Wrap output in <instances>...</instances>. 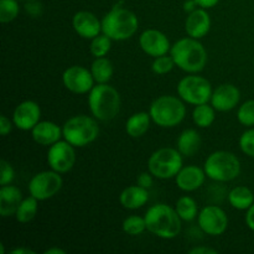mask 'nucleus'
<instances>
[{
    "instance_id": "26",
    "label": "nucleus",
    "mask_w": 254,
    "mask_h": 254,
    "mask_svg": "<svg viewBox=\"0 0 254 254\" xmlns=\"http://www.w3.org/2000/svg\"><path fill=\"white\" fill-rule=\"evenodd\" d=\"M89 69L93 74L96 83H108L114 73L113 64L107 57H97V59H94Z\"/></svg>"
},
{
    "instance_id": "22",
    "label": "nucleus",
    "mask_w": 254,
    "mask_h": 254,
    "mask_svg": "<svg viewBox=\"0 0 254 254\" xmlns=\"http://www.w3.org/2000/svg\"><path fill=\"white\" fill-rule=\"evenodd\" d=\"M148 201V189L141 188L138 184L126 188L119 195V202L127 210H138L145 206Z\"/></svg>"
},
{
    "instance_id": "19",
    "label": "nucleus",
    "mask_w": 254,
    "mask_h": 254,
    "mask_svg": "<svg viewBox=\"0 0 254 254\" xmlns=\"http://www.w3.org/2000/svg\"><path fill=\"white\" fill-rule=\"evenodd\" d=\"M211 16L207 9L197 7L193 11L189 12L185 20V31L188 36L201 40L210 32Z\"/></svg>"
},
{
    "instance_id": "35",
    "label": "nucleus",
    "mask_w": 254,
    "mask_h": 254,
    "mask_svg": "<svg viewBox=\"0 0 254 254\" xmlns=\"http://www.w3.org/2000/svg\"><path fill=\"white\" fill-rule=\"evenodd\" d=\"M240 148L243 154H246L250 158H254V128H250L241 135Z\"/></svg>"
},
{
    "instance_id": "23",
    "label": "nucleus",
    "mask_w": 254,
    "mask_h": 254,
    "mask_svg": "<svg viewBox=\"0 0 254 254\" xmlns=\"http://www.w3.org/2000/svg\"><path fill=\"white\" fill-rule=\"evenodd\" d=\"M201 135L196 129H185L180 133L176 140V149L184 156H193L201 148Z\"/></svg>"
},
{
    "instance_id": "20",
    "label": "nucleus",
    "mask_w": 254,
    "mask_h": 254,
    "mask_svg": "<svg viewBox=\"0 0 254 254\" xmlns=\"http://www.w3.org/2000/svg\"><path fill=\"white\" fill-rule=\"evenodd\" d=\"M31 136L35 143L42 146H51L64 138L62 127L51 121H40L32 128Z\"/></svg>"
},
{
    "instance_id": "27",
    "label": "nucleus",
    "mask_w": 254,
    "mask_h": 254,
    "mask_svg": "<svg viewBox=\"0 0 254 254\" xmlns=\"http://www.w3.org/2000/svg\"><path fill=\"white\" fill-rule=\"evenodd\" d=\"M193 124L198 128H208L216 121V109L211 103H202L195 106L192 111Z\"/></svg>"
},
{
    "instance_id": "45",
    "label": "nucleus",
    "mask_w": 254,
    "mask_h": 254,
    "mask_svg": "<svg viewBox=\"0 0 254 254\" xmlns=\"http://www.w3.org/2000/svg\"><path fill=\"white\" fill-rule=\"evenodd\" d=\"M19 1H22V0H19Z\"/></svg>"
},
{
    "instance_id": "43",
    "label": "nucleus",
    "mask_w": 254,
    "mask_h": 254,
    "mask_svg": "<svg viewBox=\"0 0 254 254\" xmlns=\"http://www.w3.org/2000/svg\"><path fill=\"white\" fill-rule=\"evenodd\" d=\"M12 254H35L34 250L31 248H24V247H20V248H15V250L11 251Z\"/></svg>"
},
{
    "instance_id": "9",
    "label": "nucleus",
    "mask_w": 254,
    "mask_h": 254,
    "mask_svg": "<svg viewBox=\"0 0 254 254\" xmlns=\"http://www.w3.org/2000/svg\"><path fill=\"white\" fill-rule=\"evenodd\" d=\"M176 91H178V96L185 103L198 106V104L208 103L211 101L213 89L210 81L205 77L198 76L197 73H189V76L179 81Z\"/></svg>"
},
{
    "instance_id": "30",
    "label": "nucleus",
    "mask_w": 254,
    "mask_h": 254,
    "mask_svg": "<svg viewBox=\"0 0 254 254\" xmlns=\"http://www.w3.org/2000/svg\"><path fill=\"white\" fill-rule=\"evenodd\" d=\"M112 41L113 40L111 37H108L106 34L102 32L98 36L93 37L91 40L89 52H91L94 59H97V57H106L112 49Z\"/></svg>"
},
{
    "instance_id": "31",
    "label": "nucleus",
    "mask_w": 254,
    "mask_h": 254,
    "mask_svg": "<svg viewBox=\"0 0 254 254\" xmlns=\"http://www.w3.org/2000/svg\"><path fill=\"white\" fill-rule=\"evenodd\" d=\"M123 232L129 236H139L146 231V222L145 217H141L138 215L128 216L126 220L123 221Z\"/></svg>"
},
{
    "instance_id": "21",
    "label": "nucleus",
    "mask_w": 254,
    "mask_h": 254,
    "mask_svg": "<svg viewBox=\"0 0 254 254\" xmlns=\"http://www.w3.org/2000/svg\"><path fill=\"white\" fill-rule=\"evenodd\" d=\"M22 193L14 185H4L0 188V215L6 218L15 216L17 207L22 201Z\"/></svg>"
},
{
    "instance_id": "18",
    "label": "nucleus",
    "mask_w": 254,
    "mask_h": 254,
    "mask_svg": "<svg viewBox=\"0 0 254 254\" xmlns=\"http://www.w3.org/2000/svg\"><path fill=\"white\" fill-rule=\"evenodd\" d=\"M206 175L203 168H198L196 165L183 166L175 176V184L178 189L184 192H193L198 190L205 184Z\"/></svg>"
},
{
    "instance_id": "41",
    "label": "nucleus",
    "mask_w": 254,
    "mask_h": 254,
    "mask_svg": "<svg viewBox=\"0 0 254 254\" xmlns=\"http://www.w3.org/2000/svg\"><path fill=\"white\" fill-rule=\"evenodd\" d=\"M197 5L203 9H212L220 2V0H195Z\"/></svg>"
},
{
    "instance_id": "28",
    "label": "nucleus",
    "mask_w": 254,
    "mask_h": 254,
    "mask_svg": "<svg viewBox=\"0 0 254 254\" xmlns=\"http://www.w3.org/2000/svg\"><path fill=\"white\" fill-rule=\"evenodd\" d=\"M37 211H39V200L30 195L29 197L22 198L15 213V218L19 223H29L36 217Z\"/></svg>"
},
{
    "instance_id": "39",
    "label": "nucleus",
    "mask_w": 254,
    "mask_h": 254,
    "mask_svg": "<svg viewBox=\"0 0 254 254\" xmlns=\"http://www.w3.org/2000/svg\"><path fill=\"white\" fill-rule=\"evenodd\" d=\"M190 254H217L218 252L211 247H205V246H198V247H193L189 251Z\"/></svg>"
},
{
    "instance_id": "7",
    "label": "nucleus",
    "mask_w": 254,
    "mask_h": 254,
    "mask_svg": "<svg viewBox=\"0 0 254 254\" xmlns=\"http://www.w3.org/2000/svg\"><path fill=\"white\" fill-rule=\"evenodd\" d=\"M203 170L208 179L216 183H228L241 174V161L237 155L227 150H217L207 156Z\"/></svg>"
},
{
    "instance_id": "5",
    "label": "nucleus",
    "mask_w": 254,
    "mask_h": 254,
    "mask_svg": "<svg viewBox=\"0 0 254 254\" xmlns=\"http://www.w3.org/2000/svg\"><path fill=\"white\" fill-rule=\"evenodd\" d=\"M149 114L160 128H175L186 117L185 102L180 97L164 94L151 102Z\"/></svg>"
},
{
    "instance_id": "2",
    "label": "nucleus",
    "mask_w": 254,
    "mask_h": 254,
    "mask_svg": "<svg viewBox=\"0 0 254 254\" xmlns=\"http://www.w3.org/2000/svg\"><path fill=\"white\" fill-rule=\"evenodd\" d=\"M170 55L176 67L186 73H200L207 64V51L200 40L183 37L171 46Z\"/></svg>"
},
{
    "instance_id": "16",
    "label": "nucleus",
    "mask_w": 254,
    "mask_h": 254,
    "mask_svg": "<svg viewBox=\"0 0 254 254\" xmlns=\"http://www.w3.org/2000/svg\"><path fill=\"white\" fill-rule=\"evenodd\" d=\"M241 91L232 83L220 84L213 89L210 103L217 112H230L238 106Z\"/></svg>"
},
{
    "instance_id": "42",
    "label": "nucleus",
    "mask_w": 254,
    "mask_h": 254,
    "mask_svg": "<svg viewBox=\"0 0 254 254\" xmlns=\"http://www.w3.org/2000/svg\"><path fill=\"white\" fill-rule=\"evenodd\" d=\"M197 7H200L197 5V2L195 1V0H186L185 2H184V10H185L186 12H191L193 11V10H196Z\"/></svg>"
},
{
    "instance_id": "38",
    "label": "nucleus",
    "mask_w": 254,
    "mask_h": 254,
    "mask_svg": "<svg viewBox=\"0 0 254 254\" xmlns=\"http://www.w3.org/2000/svg\"><path fill=\"white\" fill-rule=\"evenodd\" d=\"M12 126H14L12 119L10 121V119L7 118L6 116H4V114L0 117V133H1L2 136H6L7 134L12 130Z\"/></svg>"
},
{
    "instance_id": "12",
    "label": "nucleus",
    "mask_w": 254,
    "mask_h": 254,
    "mask_svg": "<svg viewBox=\"0 0 254 254\" xmlns=\"http://www.w3.org/2000/svg\"><path fill=\"white\" fill-rule=\"evenodd\" d=\"M47 164L56 173L66 174L71 171L76 164L74 146L64 139L52 144L47 150Z\"/></svg>"
},
{
    "instance_id": "15",
    "label": "nucleus",
    "mask_w": 254,
    "mask_h": 254,
    "mask_svg": "<svg viewBox=\"0 0 254 254\" xmlns=\"http://www.w3.org/2000/svg\"><path fill=\"white\" fill-rule=\"evenodd\" d=\"M14 127L22 131H31L32 128L41 121V108L35 101H24L16 106L12 112Z\"/></svg>"
},
{
    "instance_id": "33",
    "label": "nucleus",
    "mask_w": 254,
    "mask_h": 254,
    "mask_svg": "<svg viewBox=\"0 0 254 254\" xmlns=\"http://www.w3.org/2000/svg\"><path fill=\"white\" fill-rule=\"evenodd\" d=\"M175 67L176 64L173 56L168 54L154 59L153 64H151V71H153V73L158 74V76H164V74L170 73Z\"/></svg>"
},
{
    "instance_id": "8",
    "label": "nucleus",
    "mask_w": 254,
    "mask_h": 254,
    "mask_svg": "<svg viewBox=\"0 0 254 254\" xmlns=\"http://www.w3.org/2000/svg\"><path fill=\"white\" fill-rule=\"evenodd\" d=\"M183 154L175 148H160L148 159V170L160 180L175 179L184 166Z\"/></svg>"
},
{
    "instance_id": "17",
    "label": "nucleus",
    "mask_w": 254,
    "mask_h": 254,
    "mask_svg": "<svg viewBox=\"0 0 254 254\" xmlns=\"http://www.w3.org/2000/svg\"><path fill=\"white\" fill-rule=\"evenodd\" d=\"M72 26L76 34L82 39L92 40L102 34V20H99L93 12L87 10H81L73 15Z\"/></svg>"
},
{
    "instance_id": "40",
    "label": "nucleus",
    "mask_w": 254,
    "mask_h": 254,
    "mask_svg": "<svg viewBox=\"0 0 254 254\" xmlns=\"http://www.w3.org/2000/svg\"><path fill=\"white\" fill-rule=\"evenodd\" d=\"M246 225L251 231L254 232V203L246 212Z\"/></svg>"
},
{
    "instance_id": "4",
    "label": "nucleus",
    "mask_w": 254,
    "mask_h": 254,
    "mask_svg": "<svg viewBox=\"0 0 254 254\" xmlns=\"http://www.w3.org/2000/svg\"><path fill=\"white\" fill-rule=\"evenodd\" d=\"M139 27L138 16L129 9L114 6L102 19V32L113 41H126L135 35Z\"/></svg>"
},
{
    "instance_id": "44",
    "label": "nucleus",
    "mask_w": 254,
    "mask_h": 254,
    "mask_svg": "<svg viewBox=\"0 0 254 254\" xmlns=\"http://www.w3.org/2000/svg\"><path fill=\"white\" fill-rule=\"evenodd\" d=\"M45 254H66V251L62 250V248H59V247H52V248H49V250H46L44 252Z\"/></svg>"
},
{
    "instance_id": "32",
    "label": "nucleus",
    "mask_w": 254,
    "mask_h": 254,
    "mask_svg": "<svg viewBox=\"0 0 254 254\" xmlns=\"http://www.w3.org/2000/svg\"><path fill=\"white\" fill-rule=\"evenodd\" d=\"M19 0H0V21L2 24L11 22L19 16Z\"/></svg>"
},
{
    "instance_id": "3",
    "label": "nucleus",
    "mask_w": 254,
    "mask_h": 254,
    "mask_svg": "<svg viewBox=\"0 0 254 254\" xmlns=\"http://www.w3.org/2000/svg\"><path fill=\"white\" fill-rule=\"evenodd\" d=\"M121 104V94L108 83H97L88 93L89 112L97 121L108 122L116 118Z\"/></svg>"
},
{
    "instance_id": "13",
    "label": "nucleus",
    "mask_w": 254,
    "mask_h": 254,
    "mask_svg": "<svg viewBox=\"0 0 254 254\" xmlns=\"http://www.w3.org/2000/svg\"><path fill=\"white\" fill-rule=\"evenodd\" d=\"M62 83L64 88L74 94H87L96 86L91 69L79 64H73L62 73Z\"/></svg>"
},
{
    "instance_id": "37",
    "label": "nucleus",
    "mask_w": 254,
    "mask_h": 254,
    "mask_svg": "<svg viewBox=\"0 0 254 254\" xmlns=\"http://www.w3.org/2000/svg\"><path fill=\"white\" fill-rule=\"evenodd\" d=\"M136 184L144 189H150L154 184V175L150 171L139 174L138 178H136Z\"/></svg>"
},
{
    "instance_id": "1",
    "label": "nucleus",
    "mask_w": 254,
    "mask_h": 254,
    "mask_svg": "<svg viewBox=\"0 0 254 254\" xmlns=\"http://www.w3.org/2000/svg\"><path fill=\"white\" fill-rule=\"evenodd\" d=\"M146 231L161 240H174L181 232V218L175 207L166 203H155L146 210Z\"/></svg>"
},
{
    "instance_id": "25",
    "label": "nucleus",
    "mask_w": 254,
    "mask_h": 254,
    "mask_svg": "<svg viewBox=\"0 0 254 254\" xmlns=\"http://www.w3.org/2000/svg\"><path fill=\"white\" fill-rule=\"evenodd\" d=\"M228 202L233 208L247 211L254 203V193L247 186H236L228 192Z\"/></svg>"
},
{
    "instance_id": "24",
    "label": "nucleus",
    "mask_w": 254,
    "mask_h": 254,
    "mask_svg": "<svg viewBox=\"0 0 254 254\" xmlns=\"http://www.w3.org/2000/svg\"><path fill=\"white\" fill-rule=\"evenodd\" d=\"M149 112H136L131 114L126 122V131L130 138H140L145 135L151 124Z\"/></svg>"
},
{
    "instance_id": "10",
    "label": "nucleus",
    "mask_w": 254,
    "mask_h": 254,
    "mask_svg": "<svg viewBox=\"0 0 254 254\" xmlns=\"http://www.w3.org/2000/svg\"><path fill=\"white\" fill-rule=\"evenodd\" d=\"M62 174L54 170H45L35 174L30 180L29 193L39 201H46L56 196L64 185Z\"/></svg>"
},
{
    "instance_id": "29",
    "label": "nucleus",
    "mask_w": 254,
    "mask_h": 254,
    "mask_svg": "<svg viewBox=\"0 0 254 254\" xmlns=\"http://www.w3.org/2000/svg\"><path fill=\"white\" fill-rule=\"evenodd\" d=\"M175 210L181 220L185 221V222H191L195 218H197L198 212H200L197 202L191 196L188 195L179 197V200L175 203Z\"/></svg>"
},
{
    "instance_id": "14",
    "label": "nucleus",
    "mask_w": 254,
    "mask_h": 254,
    "mask_svg": "<svg viewBox=\"0 0 254 254\" xmlns=\"http://www.w3.org/2000/svg\"><path fill=\"white\" fill-rule=\"evenodd\" d=\"M139 46L144 54L155 59L170 54L173 45L163 31L158 29H146L139 35Z\"/></svg>"
},
{
    "instance_id": "11",
    "label": "nucleus",
    "mask_w": 254,
    "mask_h": 254,
    "mask_svg": "<svg viewBox=\"0 0 254 254\" xmlns=\"http://www.w3.org/2000/svg\"><path fill=\"white\" fill-rule=\"evenodd\" d=\"M198 227L205 235L217 237L228 228V216L223 208L216 205H207L198 212Z\"/></svg>"
},
{
    "instance_id": "36",
    "label": "nucleus",
    "mask_w": 254,
    "mask_h": 254,
    "mask_svg": "<svg viewBox=\"0 0 254 254\" xmlns=\"http://www.w3.org/2000/svg\"><path fill=\"white\" fill-rule=\"evenodd\" d=\"M15 179V170L6 160L0 161V185H10Z\"/></svg>"
},
{
    "instance_id": "6",
    "label": "nucleus",
    "mask_w": 254,
    "mask_h": 254,
    "mask_svg": "<svg viewBox=\"0 0 254 254\" xmlns=\"http://www.w3.org/2000/svg\"><path fill=\"white\" fill-rule=\"evenodd\" d=\"M64 139L74 148H84L93 143L99 135V126L93 116H73L62 126Z\"/></svg>"
},
{
    "instance_id": "34",
    "label": "nucleus",
    "mask_w": 254,
    "mask_h": 254,
    "mask_svg": "<svg viewBox=\"0 0 254 254\" xmlns=\"http://www.w3.org/2000/svg\"><path fill=\"white\" fill-rule=\"evenodd\" d=\"M237 119L242 126L252 128L254 127V99L245 102L240 106L237 112Z\"/></svg>"
}]
</instances>
